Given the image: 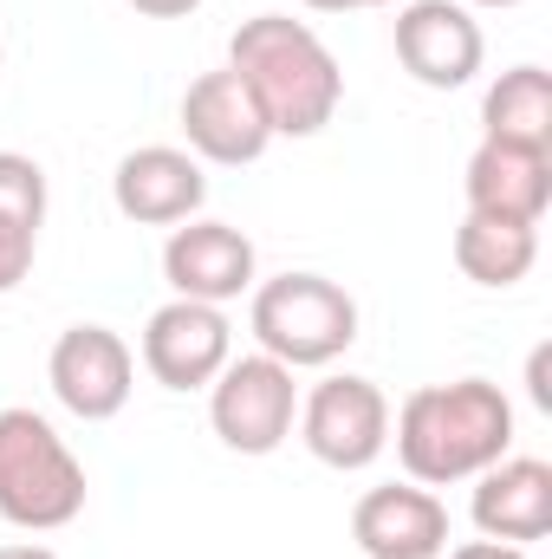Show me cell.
<instances>
[{"instance_id":"1","label":"cell","mask_w":552,"mask_h":559,"mask_svg":"<svg viewBox=\"0 0 552 559\" xmlns=\"http://www.w3.org/2000/svg\"><path fill=\"white\" fill-rule=\"evenodd\" d=\"M228 72L254 92L274 138H319L345 105V72L332 46L286 13H254L228 39Z\"/></svg>"},{"instance_id":"2","label":"cell","mask_w":552,"mask_h":559,"mask_svg":"<svg viewBox=\"0 0 552 559\" xmlns=\"http://www.w3.org/2000/svg\"><path fill=\"white\" fill-rule=\"evenodd\" d=\"M514 449V404L488 378H455V384H422L397 411V462L422 488L475 481Z\"/></svg>"},{"instance_id":"3","label":"cell","mask_w":552,"mask_h":559,"mask_svg":"<svg viewBox=\"0 0 552 559\" xmlns=\"http://www.w3.org/2000/svg\"><path fill=\"white\" fill-rule=\"evenodd\" d=\"M85 514V462L39 411H0V521L26 534H59Z\"/></svg>"},{"instance_id":"4","label":"cell","mask_w":552,"mask_h":559,"mask_svg":"<svg viewBox=\"0 0 552 559\" xmlns=\"http://www.w3.org/2000/svg\"><path fill=\"white\" fill-rule=\"evenodd\" d=\"M254 338L286 371L332 365L358 338V299L325 274H279L254 286Z\"/></svg>"},{"instance_id":"5","label":"cell","mask_w":552,"mask_h":559,"mask_svg":"<svg viewBox=\"0 0 552 559\" xmlns=\"http://www.w3.org/2000/svg\"><path fill=\"white\" fill-rule=\"evenodd\" d=\"M292 417H299V384L267 352L228 358L221 378L208 384V423L235 455H274L292 436Z\"/></svg>"},{"instance_id":"6","label":"cell","mask_w":552,"mask_h":559,"mask_svg":"<svg viewBox=\"0 0 552 559\" xmlns=\"http://www.w3.org/2000/svg\"><path fill=\"white\" fill-rule=\"evenodd\" d=\"M235 358V325L221 306L202 299H169L149 312L143 325V371L163 391H202L221 378V365Z\"/></svg>"},{"instance_id":"7","label":"cell","mask_w":552,"mask_h":559,"mask_svg":"<svg viewBox=\"0 0 552 559\" xmlns=\"http://www.w3.org/2000/svg\"><path fill=\"white\" fill-rule=\"evenodd\" d=\"M299 436L325 468H371L391 442V404L371 378H325L299 404Z\"/></svg>"},{"instance_id":"8","label":"cell","mask_w":552,"mask_h":559,"mask_svg":"<svg viewBox=\"0 0 552 559\" xmlns=\"http://www.w3.org/2000/svg\"><path fill=\"white\" fill-rule=\"evenodd\" d=\"M46 384H52V397L72 417L105 423L131 404L137 358H131V345L111 325H72V332H59V345L46 358Z\"/></svg>"},{"instance_id":"9","label":"cell","mask_w":552,"mask_h":559,"mask_svg":"<svg viewBox=\"0 0 552 559\" xmlns=\"http://www.w3.org/2000/svg\"><path fill=\"white\" fill-rule=\"evenodd\" d=\"M182 138L195 163H221V169H241V163H261L267 156V118L254 105V92L221 66V72H202L189 92H182Z\"/></svg>"},{"instance_id":"10","label":"cell","mask_w":552,"mask_h":559,"mask_svg":"<svg viewBox=\"0 0 552 559\" xmlns=\"http://www.w3.org/2000/svg\"><path fill=\"white\" fill-rule=\"evenodd\" d=\"M397 59L416 85L429 92H455L481 72L488 59V39L475 26V13L461 0H410L397 13Z\"/></svg>"},{"instance_id":"11","label":"cell","mask_w":552,"mask_h":559,"mask_svg":"<svg viewBox=\"0 0 552 559\" xmlns=\"http://www.w3.org/2000/svg\"><path fill=\"white\" fill-rule=\"evenodd\" d=\"M111 202L124 222L137 228H176V222H195V209L208 202V176L189 150H169V143H143L118 163L111 176Z\"/></svg>"},{"instance_id":"12","label":"cell","mask_w":552,"mask_h":559,"mask_svg":"<svg viewBox=\"0 0 552 559\" xmlns=\"http://www.w3.org/2000/svg\"><path fill=\"white\" fill-rule=\"evenodd\" d=\"M163 280L176 286V299H202V306H228L254 286V241L228 222H189L169 228L163 241Z\"/></svg>"},{"instance_id":"13","label":"cell","mask_w":552,"mask_h":559,"mask_svg":"<svg viewBox=\"0 0 552 559\" xmlns=\"http://www.w3.org/2000/svg\"><path fill=\"white\" fill-rule=\"evenodd\" d=\"M468 215L488 222H514V228H540L552 209V150H520V143H488L468 156Z\"/></svg>"},{"instance_id":"14","label":"cell","mask_w":552,"mask_h":559,"mask_svg":"<svg viewBox=\"0 0 552 559\" xmlns=\"http://www.w3.org/2000/svg\"><path fill=\"white\" fill-rule=\"evenodd\" d=\"M351 540L371 559H442L448 554V508L422 481L371 488L351 514Z\"/></svg>"},{"instance_id":"15","label":"cell","mask_w":552,"mask_h":559,"mask_svg":"<svg viewBox=\"0 0 552 559\" xmlns=\"http://www.w3.org/2000/svg\"><path fill=\"white\" fill-rule=\"evenodd\" d=\"M475 527L481 540H547L552 534V468L540 455H501L475 475Z\"/></svg>"},{"instance_id":"16","label":"cell","mask_w":552,"mask_h":559,"mask_svg":"<svg viewBox=\"0 0 552 559\" xmlns=\"http://www.w3.org/2000/svg\"><path fill=\"white\" fill-rule=\"evenodd\" d=\"M481 131H488V143L552 150V72L547 66L501 72L488 85V98H481Z\"/></svg>"},{"instance_id":"17","label":"cell","mask_w":552,"mask_h":559,"mask_svg":"<svg viewBox=\"0 0 552 559\" xmlns=\"http://www.w3.org/2000/svg\"><path fill=\"white\" fill-rule=\"evenodd\" d=\"M540 261V228H514V222H488V215H468L455 228V267L475 280V286H520Z\"/></svg>"},{"instance_id":"18","label":"cell","mask_w":552,"mask_h":559,"mask_svg":"<svg viewBox=\"0 0 552 559\" xmlns=\"http://www.w3.org/2000/svg\"><path fill=\"white\" fill-rule=\"evenodd\" d=\"M0 215L39 228L46 222V169L20 150H0Z\"/></svg>"},{"instance_id":"19","label":"cell","mask_w":552,"mask_h":559,"mask_svg":"<svg viewBox=\"0 0 552 559\" xmlns=\"http://www.w3.org/2000/svg\"><path fill=\"white\" fill-rule=\"evenodd\" d=\"M33 248H39V228L0 215V293H13L20 280L33 274Z\"/></svg>"},{"instance_id":"20","label":"cell","mask_w":552,"mask_h":559,"mask_svg":"<svg viewBox=\"0 0 552 559\" xmlns=\"http://www.w3.org/2000/svg\"><path fill=\"white\" fill-rule=\"evenodd\" d=\"M527 391H533L540 411H552V345H540V352L527 358Z\"/></svg>"},{"instance_id":"21","label":"cell","mask_w":552,"mask_h":559,"mask_svg":"<svg viewBox=\"0 0 552 559\" xmlns=\"http://www.w3.org/2000/svg\"><path fill=\"white\" fill-rule=\"evenodd\" d=\"M448 559H527V547H514V540H461V547H448Z\"/></svg>"},{"instance_id":"22","label":"cell","mask_w":552,"mask_h":559,"mask_svg":"<svg viewBox=\"0 0 552 559\" xmlns=\"http://www.w3.org/2000/svg\"><path fill=\"white\" fill-rule=\"evenodd\" d=\"M137 13H149V20H182V13H195L202 0H131Z\"/></svg>"},{"instance_id":"23","label":"cell","mask_w":552,"mask_h":559,"mask_svg":"<svg viewBox=\"0 0 552 559\" xmlns=\"http://www.w3.org/2000/svg\"><path fill=\"white\" fill-rule=\"evenodd\" d=\"M319 13H358V7H397V0H305Z\"/></svg>"},{"instance_id":"24","label":"cell","mask_w":552,"mask_h":559,"mask_svg":"<svg viewBox=\"0 0 552 559\" xmlns=\"http://www.w3.org/2000/svg\"><path fill=\"white\" fill-rule=\"evenodd\" d=\"M0 559H59L52 547H0Z\"/></svg>"},{"instance_id":"25","label":"cell","mask_w":552,"mask_h":559,"mask_svg":"<svg viewBox=\"0 0 552 559\" xmlns=\"http://www.w3.org/2000/svg\"><path fill=\"white\" fill-rule=\"evenodd\" d=\"M475 7H520V0H475Z\"/></svg>"}]
</instances>
